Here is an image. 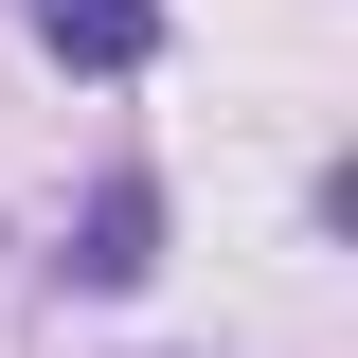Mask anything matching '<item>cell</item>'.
Returning <instances> with one entry per match:
<instances>
[{
	"label": "cell",
	"mask_w": 358,
	"mask_h": 358,
	"mask_svg": "<svg viewBox=\"0 0 358 358\" xmlns=\"http://www.w3.org/2000/svg\"><path fill=\"white\" fill-rule=\"evenodd\" d=\"M36 18V54H72V72H143L162 54V0H18Z\"/></svg>",
	"instance_id": "cell-1"
},
{
	"label": "cell",
	"mask_w": 358,
	"mask_h": 358,
	"mask_svg": "<svg viewBox=\"0 0 358 358\" xmlns=\"http://www.w3.org/2000/svg\"><path fill=\"white\" fill-rule=\"evenodd\" d=\"M143 233H162V215H143V179H108V197H90V251H72V268H90V287H126V268H143Z\"/></svg>",
	"instance_id": "cell-2"
}]
</instances>
